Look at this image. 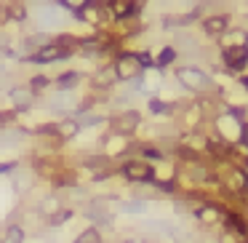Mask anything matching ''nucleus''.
Wrapping results in <instances>:
<instances>
[{
  "label": "nucleus",
  "instance_id": "1",
  "mask_svg": "<svg viewBox=\"0 0 248 243\" xmlns=\"http://www.w3.org/2000/svg\"><path fill=\"white\" fill-rule=\"evenodd\" d=\"M115 75L123 78V81H131V78L139 75V65H136L134 54H123V56H118V62H115Z\"/></svg>",
  "mask_w": 248,
  "mask_h": 243
},
{
  "label": "nucleus",
  "instance_id": "23",
  "mask_svg": "<svg viewBox=\"0 0 248 243\" xmlns=\"http://www.w3.org/2000/svg\"><path fill=\"white\" fill-rule=\"evenodd\" d=\"M144 155H147V158H155V161H160V152H157V150H144Z\"/></svg>",
  "mask_w": 248,
  "mask_h": 243
},
{
  "label": "nucleus",
  "instance_id": "26",
  "mask_svg": "<svg viewBox=\"0 0 248 243\" xmlns=\"http://www.w3.org/2000/svg\"><path fill=\"white\" fill-rule=\"evenodd\" d=\"M243 86H246V88H248V78H243Z\"/></svg>",
  "mask_w": 248,
  "mask_h": 243
},
{
  "label": "nucleus",
  "instance_id": "21",
  "mask_svg": "<svg viewBox=\"0 0 248 243\" xmlns=\"http://www.w3.org/2000/svg\"><path fill=\"white\" fill-rule=\"evenodd\" d=\"M46 83H48V81H46V78H35V81H32V88H43Z\"/></svg>",
  "mask_w": 248,
  "mask_h": 243
},
{
  "label": "nucleus",
  "instance_id": "4",
  "mask_svg": "<svg viewBox=\"0 0 248 243\" xmlns=\"http://www.w3.org/2000/svg\"><path fill=\"white\" fill-rule=\"evenodd\" d=\"M224 62L232 67V70H240V67L248 62V46H235V49H227L224 51Z\"/></svg>",
  "mask_w": 248,
  "mask_h": 243
},
{
  "label": "nucleus",
  "instance_id": "12",
  "mask_svg": "<svg viewBox=\"0 0 248 243\" xmlns=\"http://www.w3.org/2000/svg\"><path fill=\"white\" fill-rule=\"evenodd\" d=\"M78 129H80V126H78L75 120H64V123L56 126V134H62V136H75Z\"/></svg>",
  "mask_w": 248,
  "mask_h": 243
},
{
  "label": "nucleus",
  "instance_id": "8",
  "mask_svg": "<svg viewBox=\"0 0 248 243\" xmlns=\"http://www.w3.org/2000/svg\"><path fill=\"white\" fill-rule=\"evenodd\" d=\"M203 30L208 35H224V30H227V16H211V19H205L203 22Z\"/></svg>",
  "mask_w": 248,
  "mask_h": 243
},
{
  "label": "nucleus",
  "instance_id": "25",
  "mask_svg": "<svg viewBox=\"0 0 248 243\" xmlns=\"http://www.w3.org/2000/svg\"><path fill=\"white\" fill-rule=\"evenodd\" d=\"M14 118V115H3V113H0V123H6V120H11Z\"/></svg>",
  "mask_w": 248,
  "mask_h": 243
},
{
  "label": "nucleus",
  "instance_id": "22",
  "mask_svg": "<svg viewBox=\"0 0 248 243\" xmlns=\"http://www.w3.org/2000/svg\"><path fill=\"white\" fill-rule=\"evenodd\" d=\"M150 107H152V113H163V110H166V104H160V102H152Z\"/></svg>",
  "mask_w": 248,
  "mask_h": 243
},
{
  "label": "nucleus",
  "instance_id": "2",
  "mask_svg": "<svg viewBox=\"0 0 248 243\" xmlns=\"http://www.w3.org/2000/svg\"><path fill=\"white\" fill-rule=\"evenodd\" d=\"M176 75H179V81H182L187 88H192V91H198V88L208 86V78H205L200 70H192V67H184V70H179Z\"/></svg>",
  "mask_w": 248,
  "mask_h": 243
},
{
  "label": "nucleus",
  "instance_id": "18",
  "mask_svg": "<svg viewBox=\"0 0 248 243\" xmlns=\"http://www.w3.org/2000/svg\"><path fill=\"white\" fill-rule=\"evenodd\" d=\"M198 216L203 222H211V219H216V216H219V211H211V209H200L198 211Z\"/></svg>",
  "mask_w": 248,
  "mask_h": 243
},
{
  "label": "nucleus",
  "instance_id": "20",
  "mask_svg": "<svg viewBox=\"0 0 248 243\" xmlns=\"http://www.w3.org/2000/svg\"><path fill=\"white\" fill-rule=\"evenodd\" d=\"M173 56H176V51H173V49H166V51L160 54V65H168V62H173Z\"/></svg>",
  "mask_w": 248,
  "mask_h": 243
},
{
  "label": "nucleus",
  "instance_id": "3",
  "mask_svg": "<svg viewBox=\"0 0 248 243\" xmlns=\"http://www.w3.org/2000/svg\"><path fill=\"white\" fill-rule=\"evenodd\" d=\"M64 56H70V49H62V46H43V49H40L38 54H32L30 59L38 62V65H43V62H56V59H64Z\"/></svg>",
  "mask_w": 248,
  "mask_h": 243
},
{
  "label": "nucleus",
  "instance_id": "10",
  "mask_svg": "<svg viewBox=\"0 0 248 243\" xmlns=\"http://www.w3.org/2000/svg\"><path fill=\"white\" fill-rule=\"evenodd\" d=\"M112 8H115V16L118 19H123V16H131V14H139V3H112Z\"/></svg>",
  "mask_w": 248,
  "mask_h": 243
},
{
  "label": "nucleus",
  "instance_id": "24",
  "mask_svg": "<svg viewBox=\"0 0 248 243\" xmlns=\"http://www.w3.org/2000/svg\"><path fill=\"white\" fill-rule=\"evenodd\" d=\"M240 136H243V142L248 145V126H240Z\"/></svg>",
  "mask_w": 248,
  "mask_h": 243
},
{
  "label": "nucleus",
  "instance_id": "7",
  "mask_svg": "<svg viewBox=\"0 0 248 243\" xmlns=\"http://www.w3.org/2000/svg\"><path fill=\"white\" fill-rule=\"evenodd\" d=\"M115 78H118V75H115V67H104L99 75L91 78V86L93 88H109L115 83Z\"/></svg>",
  "mask_w": 248,
  "mask_h": 243
},
{
  "label": "nucleus",
  "instance_id": "11",
  "mask_svg": "<svg viewBox=\"0 0 248 243\" xmlns=\"http://www.w3.org/2000/svg\"><path fill=\"white\" fill-rule=\"evenodd\" d=\"M22 241H24V232H22V227H16V225L8 227L6 235L0 238V243H22Z\"/></svg>",
  "mask_w": 248,
  "mask_h": 243
},
{
  "label": "nucleus",
  "instance_id": "13",
  "mask_svg": "<svg viewBox=\"0 0 248 243\" xmlns=\"http://www.w3.org/2000/svg\"><path fill=\"white\" fill-rule=\"evenodd\" d=\"M78 83V72H64V75L56 81V86L59 88H70V86H75Z\"/></svg>",
  "mask_w": 248,
  "mask_h": 243
},
{
  "label": "nucleus",
  "instance_id": "17",
  "mask_svg": "<svg viewBox=\"0 0 248 243\" xmlns=\"http://www.w3.org/2000/svg\"><path fill=\"white\" fill-rule=\"evenodd\" d=\"M134 59H136V65H141V67H150V65H152V59L147 56V51H139V54H134Z\"/></svg>",
  "mask_w": 248,
  "mask_h": 243
},
{
  "label": "nucleus",
  "instance_id": "15",
  "mask_svg": "<svg viewBox=\"0 0 248 243\" xmlns=\"http://www.w3.org/2000/svg\"><path fill=\"white\" fill-rule=\"evenodd\" d=\"M75 243H99V232H96V230H86Z\"/></svg>",
  "mask_w": 248,
  "mask_h": 243
},
{
  "label": "nucleus",
  "instance_id": "19",
  "mask_svg": "<svg viewBox=\"0 0 248 243\" xmlns=\"http://www.w3.org/2000/svg\"><path fill=\"white\" fill-rule=\"evenodd\" d=\"M227 222H230V227H232L235 232H246V227H243V222L237 219V216H227Z\"/></svg>",
  "mask_w": 248,
  "mask_h": 243
},
{
  "label": "nucleus",
  "instance_id": "16",
  "mask_svg": "<svg viewBox=\"0 0 248 243\" xmlns=\"http://www.w3.org/2000/svg\"><path fill=\"white\" fill-rule=\"evenodd\" d=\"M235 187L237 190H248V177H246V174L235 171Z\"/></svg>",
  "mask_w": 248,
  "mask_h": 243
},
{
  "label": "nucleus",
  "instance_id": "5",
  "mask_svg": "<svg viewBox=\"0 0 248 243\" xmlns=\"http://www.w3.org/2000/svg\"><path fill=\"white\" fill-rule=\"evenodd\" d=\"M123 174L131 182H150L152 179V168L144 166V163H128V166L123 168Z\"/></svg>",
  "mask_w": 248,
  "mask_h": 243
},
{
  "label": "nucleus",
  "instance_id": "14",
  "mask_svg": "<svg viewBox=\"0 0 248 243\" xmlns=\"http://www.w3.org/2000/svg\"><path fill=\"white\" fill-rule=\"evenodd\" d=\"M70 216H72V211H70V209H62L59 214H54V216H51V225H54V227H59L62 222H67Z\"/></svg>",
  "mask_w": 248,
  "mask_h": 243
},
{
  "label": "nucleus",
  "instance_id": "6",
  "mask_svg": "<svg viewBox=\"0 0 248 243\" xmlns=\"http://www.w3.org/2000/svg\"><path fill=\"white\" fill-rule=\"evenodd\" d=\"M136 126H139V113H125V115H120V118L112 120V129L118 131V134H131Z\"/></svg>",
  "mask_w": 248,
  "mask_h": 243
},
{
  "label": "nucleus",
  "instance_id": "9",
  "mask_svg": "<svg viewBox=\"0 0 248 243\" xmlns=\"http://www.w3.org/2000/svg\"><path fill=\"white\" fill-rule=\"evenodd\" d=\"M11 99H14V104H16L19 110L30 107V104H32V88H14Z\"/></svg>",
  "mask_w": 248,
  "mask_h": 243
}]
</instances>
